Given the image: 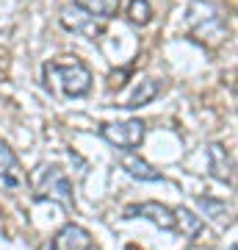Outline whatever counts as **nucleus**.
I'll use <instances>...</instances> for the list:
<instances>
[{
    "label": "nucleus",
    "mask_w": 238,
    "mask_h": 250,
    "mask_svg": "<svg viewBox=\"0 0 238 250\" xmlns=\"http://www.w3.org/2000/svg\"><path fill=\"white\" fill-rule=\"evenodd\" d=\"M44 86L50 95L75 100L86 98L92 92V70L86 67V62H80L78 56H58L42 67Z\"/></svg>",
    "instance_id": "1"
},
{
    "label": "nucleus",
    "mask_w": 238,
    "mask_h": 250,
    "mask_svg": "<svg viewBox=\"0 0 238 250\" xmlns=\"http://www.w3.org/2000/svg\"><path fill=\"white\" fill-rule=\"evenodd\" d=\"M185 25H188L191 36L200 39V42H213L216 45L227 36L224 14L211 0H191L188 9H185Z\"/></svg>",
    "instance_id": "2"
},
{
    "label": "nucleus",
    "mask_w": 238,
    "mask_h": 250,
    "mask_svg": "<svg viewBox=\"0 0 238 250\" xmlns=\"http://www.w3.org/2000/svg\"><path fill=\"white\" fill-rule=\"evenodd\" d=\"M25 184L34 187L36 200H55L64 208H75V195H72V181L67 178V172L55 164H42L36 167V172L31 178H25Z\"/></svg>",
    "instance_id": "3"
},
{
    "label": "nucleus",
    "mask_w": 238,
    "mask_h": 250,
    "mask_svg": "<svg viewBox=\"0 0 238 250\" xmlns=\"http://www.w3.org/2000/svg\"><path fill=\"white\" fill-rule=\"evenodd\" d=\"M144 134H147V123H144V120L103 123V128H100V136H103L108 145H114L116 150H125V153L136 150V147L144 142Z\"/></svg>",
    "instance_id": "4"
},
{
    "label": "nucleus",
    "mask_w": 238,
    "mask_h": 250,
    "mask_svg": "<svg viewBox=\"0 0 238 250\" xmlns=\"http://www.w3.org/2000/svg\"><path fill=\"white\" fill-rule=\"evenodd\" d=\"M58 20H61L64 31H70L75 36H83V39H100V36L106 34V20H100L94 14H89V11L78 9L75 3L72 6H64Z\"/></svg>",
    "instance_id": "5"
},
{
    "label": "nucleus",
    "mask_w": 238,
    "mask_h": 250,
    "mask_svg": "<svg viewBox=\"0 0 238 250\" xmlns=\"http://www.w3.org/2000/svg\"><path fill=\"white\" fill-rule=\"evenodd\" d=\"M25 187V172L17 153L3 136H0V192H17Z\"/></svg>",
    "instance_id": "6"
},
{
    "label": "nucleus",
    "mask_w": 238,
    "mask_h": 250,
    "mask_svg": "<svg viewBox=\"0 0 238 250\" xmlns=\"http://www.w3.org/2000/svg\"><path fill=\"white\" fill-rule=\"evenodd\" d=\"M133 217H141V220H150L152 225H158L161 231H175V211L169 206L158 203V200H147V203H136L125 208V220H133Z\"/></svg>",
    "instance_id": "7"
},
{
    "label": "nucleus",
    "mask_w": 238,
    "mask_h": 250,
    "mask_svg": "<svg viewBox=\"0 0 238 250\" xmlns=\"http://www.w3.org/2000/svg\"><path fill=\"white\" fill-rule=\"evenodd\" d=\"M89 248H92L89 231L75 223L64 225L61 231L53 236V242H50V250H89Z\"/></svg>",
    "instance_id": "8"
},
{
    "label": "nucleus",
    "mask_w": 238,
    "mask_h": 250,
    "mask_svg": "<svg viewBox=\"0 0 238 250\" xmlns=\"http://www.w3.org/2000/svg\"><path fill=\"white\" fill-rule=\"evenodd\" d=\"M205 153H208V170H211V175L216 181H221V184L233 187V159H230V153L219 142L208 145Z\"/></svg>",
    "instance_id": "9"
},
{
    "label": "nucleus",
    "mask_w": 238,
    "mask_h": 250,
    "mask_svg": "<svg viewBox=\"0 0 238 250\" xmlns=\"http://www.w3.org/2000/svg\"><path fill=\"white\" fill-rule=\"evenodd\" d=\"M119 167H122V170L128 172L130 178H136V181H161V172L152 167L150 161H144L141 156H133V153L122 156Z\"/></svg>",
    "instance_id": "10"
},
{
    "label": "nucleus",
    "mask_w": 238,
    "mask_h": 250,
    "mask_svg": "<svg viewBox=\"0 0 238 250\" xmlns=\"http://www.w3.org/2000/svg\"><path fill=\"white\" fill-rule=\"evenodd\" d=\"M161 95V81L158 78H144L139 81V86L133 89V95L128 98V103H122L125 108H139V106H147Z\"/></svg>",
    "instance_id": "11"
},
{
    "label": "nucleus",
    "mask_w": 238,
    "mask_h": 250,
    "mask_svg": "<svg viewBox=\"0 0 238 250\" xmlns=\"http://www.w3.org/2000/svg\"><path fill=\"white\" fill-rule=\"evenodd\" d=\"M175 211V231L177 233H183V236H188V239H197L200 233H202V220L194 214V211H188V208H172Z\"/></svg>",
    "instance_id": "12"
},
{
    "label": "nucleus",
    "mask_w": 238,
    "mask_h": 250,
    "mask_svg": "<svg viewBox=\"0 0 238 250\" xmlns=\"http://www.w3.org/2000/svg\"><path fill=\"white\" fill-rule=\"evenodd\" d=\"M197 206L205 211V217L208 220H213V223H219V225H227V223H233V211H230V206L224 203V200H216V197H197Z\"/></svg>",
    "instance_id": "13"
},
{
    "label": "nucleus",
    "mask_w": 238,
    "mask_h": 250,
    "mask_svg": "<svg viewBox=\"0 0 238 250\" xmlns=\"http://www.w3.org/2000/svg\"><path fill=\"white\" fill-rule=\"evenodd\" d=\"M75 6L89 14H94L100 20H111L119 14V6H122V0H75Z\"/></svg>",
    "instance_id": "14"
},
{
    "label": "nucleus",
    "mask_w": 238,
    "mask_h": 250,
    "mask_svg": "<svg viewBox=\"0 0 238 250\" xmlns=\"http://www.w3.org/2000/svg\"><path fill=\"white\" fill-rule=\"evenodd\" d=\"M128 22L130 25H150L152 22V6L150 0H130L128 6Z\"/></svg>",
    "instance_id": "15"
}]
</instances>
